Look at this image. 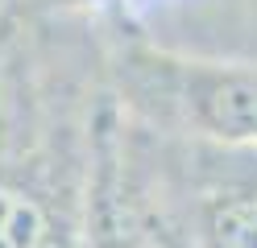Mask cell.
<instances>
[{"label":"cell","instance_id":"cell-1","mask_svg":"<svg viewBox=\"0 0 257 248\" xmlns=\"http://www.w3.org/2000/svg\"><path fill=\"white\" fill-rule=\"evenodd\" d=\"M124 95L141 116L203 145H257V66L133 50L120 62Z\"/></svg>","mask_w":257,"mask_h":248},{"label":"cell","instance_id":"cell-2","mask_svg":"<svg viewBox=\"0 0 257 248\" xmlns=\"http://www.w3.org/2000/svg\"><path fill=\"white\" fill-rule=\"evenodd\" d=\"M191 231L195 248H257V145H191Z\"/></svg>","mask_w":257,"mask_h":248},{"label":"cell","instance_id":"cell-3","mask_svg":"<svg viewBox=\"0 0 257 248\" xmlns=\"http://www.w3.org/2000/svg\"><path fill=\"white\" fill-rule=\"evenodd\" d=\"M0 248H54L50 207L17 182H0Z\"/></svg>","mask_w":257,"mask_h":248},{"label":"cell","instance_id":"cell-4","mask_svg":"<svg viewBox=\"0 0 257 248\" xmlns=\"http://www.w3.org/2000/svg\"><path fill=\"white\" fill-rule=\"evenodd\" d=\"M158 248H195V244L187 236H179V231H162V236H158Z\"/></svg>","mask_w":257,"mask_h":248}]
</instances>
